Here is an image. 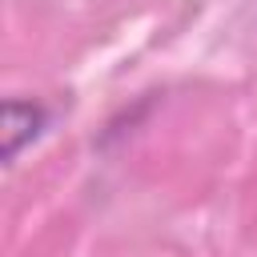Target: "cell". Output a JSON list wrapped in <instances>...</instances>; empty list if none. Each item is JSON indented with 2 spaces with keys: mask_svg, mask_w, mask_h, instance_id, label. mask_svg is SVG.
Here are the masks:
<instances>
[{
  "mask_svg": "<svg viewBox=\"0 0 257 257\" xmlns=\"http://www.w3.org/2000/svg\"><path fill=\"white\" fill-rule=\"evenodd\" d=\"M4 128H0V157L4 165H12L44 128H48V108L40 100H24V96H8L4 112H0Z\"/></svg>",
  "mask_w": 257,
  "mask_h": 257,
  "instance_id": "obj_1",
  "label": "cell"
}]
</instances>
